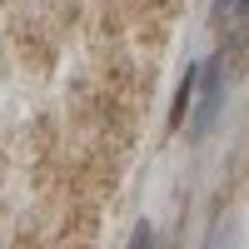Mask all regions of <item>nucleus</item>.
I'll return each instance as SVG.
<instances>
[{
  "label": "nucleus",
  "instance_id": "nucleus-1",
  "mask_svg": "<svg viewBox=\"0 0 249 249\" xmlns=\"http://www.w3.org/2000/svg\"><path fill=\"white\" fill-rule=\"evenodd\" d=\"M135 249H150V230H144V224L135 230Z\"/></svg>",
  "mask_w": 249,
  "mask_h": 249
}]
</instances>
